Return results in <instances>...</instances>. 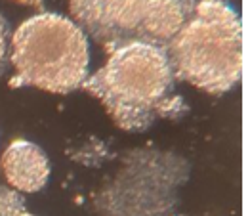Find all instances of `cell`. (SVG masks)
<instances>
[{"mask_svg":"<svg viewBox=\"0 0 248 216\" xmlns=\"http://www.w3.org/2000/svg\"><path fill=\"white\" fill-rule=\"evenodd\" d=\"M19 216H34V215H31V213H27V211H25V213H21Z\"/></svg>","mask_w":248,"mask_h":216,"instance_id":"30bf717a","label":"cell"},{"mask_svg":"<svg viewBox=\"0 0 248 216\" xmlns=\"http://www.w3.org/2000/svg\"><path fill=\"white\" fill-rule=\"evenodd\" d=\"M189 176L184 157L160 150H134L115 176L93 195L99 216H172L178 189Z\"/></svg>","mask_w":248,"mask_h":216,"instance_id":"277c9868","label":"cell"},{"mask_svg":"<svg viewBox=\"0 0 248 216\" xmlns=\"http://www.w3.org/2000/svg\"><path fill=\"white\" fill-rule=\"evenodd\" d=\"M176 79L219 96L243 77V23L221 0H201L166 44Z\"/></svg>","mask_w":248,"mask_h":216,"instance_id":"7a4b0ae2","label":"cell"},{"mask_svg":"<svg viewBox=\"0 0 248 216\" xmlns=\"http://www.w3.org/2000/svg\"><path fill=\"white\" fill-rule=\"evenodd\" d=\"M82 88L128 132H143L158 119H180L187 113V105L176 94L166 50L153 44H128L111 52L107 63L86 77Z\"/></svg>","mask_w":248,"mask_h":216,"instance_id":"6da1fadb","label":"cell"},{"mask_svg":"<svg viewBox=\"0 0 248 216\" xmlns=\"http://www.w3.org/2000/svg\"><path fill=\"white\" fill-rule=\"evenodd\" d=\"M195 0H69L77 25L109 54L128 44L166 48Z\"/></svg>","mask_w":248,"mask_h":216,"instance_id":"5b68a950","label":"cell"},{"mask_svg":"<svg viewBox=\"0 0 248 216\" xmlns=\"http://www.w3.org/2000/svg\"><path fill=\"white\" fill-rule=\"evenodd\" d=\"M10 46H12L10 25L4 19V16L0 14V75H4L6 69H8V63H10Z\"/></svg>","mask_w":248,"mask_h":216,"instance_id":"ba28073f","label":"cell"},{"mask_svg":"<svg viewBox=\"0 0 248 216\" xmlns=\"http://www.w3.org/2000/svg\"><path fill=\"white\" fill-rule=\"evenodd\" d=\"M19 4H27V6H32V8H42L44 6V0H16Z\"/></svg>","mask_w":248,"mask_h":216,"instance_id":"9c48e42d","label":"cell"},{"mask_svg":"<svg viewBox=\"0 0 248 216\" xmlns=\"http://www.w3.org/2000/svg\"><path fill=\"white\" fill-rule=\"evenodd\" d=\"M2 170L14 189L34 193L48 184L50 161L36 144L16 140L2 155Z\"/></svg>","mask_w":248,"mask_h":216,"instance_id":"8992f818","label":"cell"},{"mask_svg":"<svg viewBox=\"0 0 248 216\" xmlns=\"http://www.w3.org/2000/svg\"><path fill=\"white\" fill-rule=\"evenodd\" d=\"M172 216H180V215H172Z\"/></svg>","mask_w":248,"mask_h":216,"instance_id":"8fae6325","label":"cell"},{"mask_svg":"<svg viewBox=\"0 0 248 216\" xmlns=\"http://www.w3.org/2000/svg\"><path fill=\"white\" fill-rule=\"evenodd\" d=\"M88 38L71 19L40 14L23 21L12 36L10 63L16 67L12 88L34 86L69 94L88 77Z\"/></svg>","mask_w":248,"mask_h":216,"instance_id":"3957f363","label":"cell"},{"mask_svg":"<svg viewBox=\"0 0 248 216\" xmlns=\"http://www.w3.org/2000/svg\"><path fill=\"white\" fill-rule=\"evenodd\" d=\"M25 211L27 207L23 195L14 187L0 184V216H19Z\"/></svg>","mask_w":248,"mask_h":216,"instance_id":"52a82bcc","label":"cell"}]
</instances>
